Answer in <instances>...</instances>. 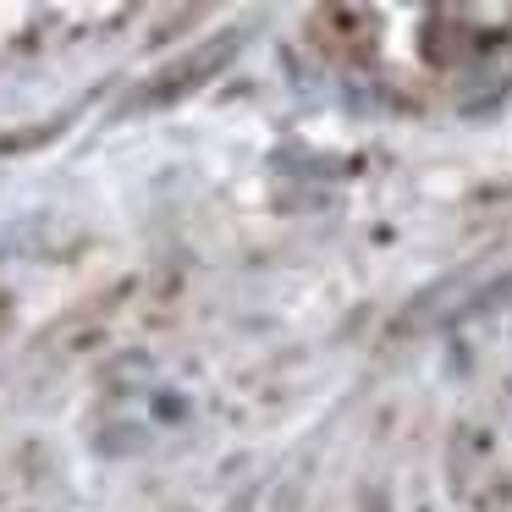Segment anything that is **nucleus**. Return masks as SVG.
Instances as JSON below:
<instances>
[{"mask_svg":"<svg viewBox=\"0 0 512 512\" xmlns=\"http://www.w3.org/2000/svg\"><path fill=\"white\" fill-rule=\"evenodd\" d=\"M237 39H243V34H226V39H210V45H199L188 61H177V67H166L160 78H149L144 89L127 100V111H149V105H171V100H182V94H193L215 67H226V61H232Z\"/></svg>","mask_w":512,"mask_h":512,"instance_id":"nucleus-1","label":"nucleus"}]
</instances>
